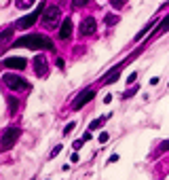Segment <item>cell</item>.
<instances>
[{
	"mask_svg": "<svg viewBox=\"0 0 169 180\" xmlns=\"http://www.w3.org/2000/svg\"><path fill=\"white\" fill-rule=\"evenodd\" d=\"M9 36H11V30H4V34H2V40H9Z\"/></svg>",
	"mask_w": 169,
	"mask_h": 180,
	"instance_id": "cell-25",
	"label": "cell"
},
{
	"mask_svg": "<svg viewBox=\"0 0 169 180\" xmlns=\"http://www.w3.org/2000/svg\"><path fill=\"white\" fill-rule=\"evenodd\" d=\"M106 119H108V117H99V119H93L91 123H89V129H97V127H102V125L106 123Z\"/></svg>",
	"mask_w": 169,
	"mask_h": 180,
	"instance_id": "cell-14",
	"label": "cell"
},
{
	"mask_svg": "<svg viewBox=\"0 0 169 180\" xmlns=\"http://www.w3.org/2000/svg\"><path fill=\"white\" fill-rule=\"evenodd\" d=\"M2 81H4V85L9 87V89H13V91H28L30 89V83L25 81V79H21V76H17V74H4L2 76Z\"/></svg>",
	"mask_w": 169,
	"mask_h": 180,
	"instance_id": "cell-4",
	"label": "cell"
},
{
	"mask_svg": "<svg viewBox=\"0 0 169 180\" xmlns=\"http://www.w3.org/2000/svg\"><path fill=\"white\" fill-rule=\"evenodd\" d=\"M61 148H63V146H55V148H53V151H51V159H53V157H57L61 153Z\"/></svg>",
	"mask_w": 169,
	"mask_h": 180,
	"instance_id": "cell-19",
	"label": "cell"
},
{
	"mask_svg": "<svg viewBox=\"0 0 169 180\" xmlns=\"http://www.w3.org/2000/svg\"><path fill=\"white\" fill-rule=\"evenodd\" d=\"M114 161H119V155L114 153V155H110V159H108V163H114Z\"/></svg>",
	"mask_w": 169,
	"mask_h": 180,
	"instance_id": "cell-24",
	"label": "cell"
},
{
	"mask_svg": "<svg viewBox=\"0 0 169 180\" xmlns=\"http://www.w3.org/2000/svg\"><path fill=\"white\" fill-rule=\"evenodd\" d=\"M142 49H144V47H140V49H137V51H135V53H131V55H129L127 60H123V61H119L116 66H112V68H110V70L106 72L104 76H102V81H99V83H102V85H110V83H114V81H116V79L121 76L123 68H125V66H127V64H129V61H131L133 57L137 55V53H142Z\"/></svg>",
	"mask_w": 169,
	"mask_h": 180,
	"instance_id": "cell-2",
	"label": "cell"
},
{
	"mask_svg": "<svg viewBox=\"0 0 169 180\" xmlns=\"http://www.w3.org/2000/svg\"><path fill=\"white\" fill-rule=\"evenodd\" d=\"M2 66L4 68H15V70H24L25 66H28V61L24 57H4L2 60Z\"/></svg>",
	"mask_w": 169,
	"mask_h": 180,
	"instance_id": "cell-8",
	"label": "cell"
},
{
	"mask_svg": "<svg viewBox=\"0 0 169 180\" xmlns=\"http://www.w3.org/2000/svg\"><path fill=\"white\" fill-rule=\"evenodd\" d=\"M13 47H21V49H47V51H53L55 45L53 40L45 34H25L21 38H17L13 43Z\"/></svg>",
	"mask_w": 169,
	"mask_h": 180,
	"instance_id": "cell-1",
	"label": "cell"
},
{
	"mask_svg": "<svg viewBox=\"0 0 169 180\" xmlns=\"http://www.w3.org/2000/svg\"><path fill=\"white\" fill-rule=\"evenodd\" d=\"M99 142L104 144V142H108V133L104 132V133H99Z\"/></svg>",
	"mask_w": 169,
	"mask_h": 180,
	"instance_id": "cell-22",
	"label": "cell"
},
{
	"mask_svg": "<svg viewBox=\"0 0 169 180\" xmlns=\"http://www.w3.org/2000/svg\"><path fill=\"white\" fill-rule=\"evenodd\" d=\"M47 70H49V66H47L45 55H36V57H34V74H36V76H45Z\"/></svg>",
	"mask_w": 169,
	"mask_h": 180,
	"instance_id": "cell-10",
	"label": "cell"
},
{
	"mask_svg": "<svg viewBox=\"0 0 169 180\" xmlns=\"http://www.w3.org/2000/svg\"><path fill=\"white\" fill-rule=\"evenodd\" d=\"M84 144V140H76V142L72 144V148H76V151H78V148H80V146H83Z\"/></svg>",
	"mask_w": 169,
	"mask_h": 180,
	"instance_id": "cell-21",
	"label": "cell"
},
{
	"mask_svg": "<svg viewBox=\"0 0 169 180\" xmlns=\"http://www.w3.org/2000/svg\"><path fill=\"white\" fill-rule=\"evenodd\" d=\"M167 30H169V15H165V17H163V19L158 21V25H157V32H154V34L150 36V38H154V36H161V34H165Z\"/></svg>",
	"mask_w": 169,
	"mask_h": 180,
	"instance_id": "cell-12",
	"label": "cell"
},
{
	"mask_svg": "<svg viewBox=\"0 0 169 180\" xmlns=\"http://www.w3.org/2000/svg\"><path fill=\"white\" fill-rule=\"evenodd\" d=\"M59 17H61V13L57 7H47L45 13H42V25L45 28H55L57 21H59Z\"/></svg>",
	"mask_w": 169,
	"mask_h": 180,
	"instance_id": "cell-6",
	"label": "cell"
},
{
	"mask_svg": "<svg viewBox=\"0 0 169 180\" xmlns=\"http://www.w3.org/2000/svg\"><path fill=\"white\" fill-rule=\"evenodd\" d=\"M45 9H47V4H45V2H40V4L36 7V11L30 13V15H25V17H21V19H17V24H15V25H17L19 30H28V28H32V25L40 19V15L45 13Z\"/></svg>",
	"mask_w": 169,
	"mask_h": 180,
	"instance_id": "cell-3",
	"label": "cell"
},
{
	"mask_svg": "<svg viewBox=\"0 0 169 180\" xmlns=\"http://www.w3.org/2000/svg\"><path fill=\"white\" fill-rule=\"evenodd\" d=\"M106 24H108V25L119 24V15H106Z\"/></svg>",
	"mask_w": 169,
	"mask_h": 180,
	"instance_id": "cell-16",
	"label": "cell"
},
{
	"mask_svg": "<svg viewBox=\"0 0 169 180\" xmlns=\"http://www.w3.org/2000/svg\"><path fill=\"white\" fill-rule=\"evenodd\" d=\"M95 97V89H87V91H80L78 97L72 102V110H80V108L87 104V102H91Z\"/></svg>",
	"mask_w": 169,
	"mask_h": 180,
	"instance_id": "cell-7",
	"label": "cell"
},
{
	"mask_svg": "<svg viewBox=\"0 0 169 180\" xmlns=\"http://www.w3.org/2000/svg\"><path fill=\"white\" fill-rule=\"evenodd\" d=\"M19 129L17 127H9V129H4L2 132V140H0V146H2V151H11L13 144L17 142V138H19Z\"/></svg>",
	"mask_w": 169,
	"mask_h": 180,
	"instance_id": "cell-5",
	"label": "cell"
},
{
	"mask_svg": "<svg viewBox=\"0 0 169 180\" xmlns=\"http://www.w3.org/2000/svg\"><path fill=\"white\" fill-rule=\"evenodd\" d=\"M6 102H9V112H17V108H19V102H17V97H6Z\"/></svg>",
	"mask_w": 169,
	"mask_h": 180,
	"instance_id": "cell-15",
	"label": "cell"
},
{
	"mask_svg": "<svg viewBox=\"0 0 169 180\" xmlns=\"http://www.w3.org/2000/svg\"><path fill=\"white\" fill-rule=\"evenodd\" d=\"M72 30H74L72 19H63V21H61V28H59V38L61 40H68V38L72 36Z\"/></svg>",
	"mask_w": 169,
	"mask_h": 180,
	"instance_id": "cell-11",
	"label": "cell"
},
{
	"mask_svg": "<svg viewBox=\"0 0 169 180\" xmlns=\"http://www.w3.org/2000/svg\"><path fill=\"white\" fill-rule=\"evenodd\" d=\"M135 81H137V72H133V74H129V81H127V83H129V85H133Z\"/></svg>",
	"mask_w": 169,
	"mask_h": 180,
	"instance_id": "cell-20",
	"label": "cell"
},
{
	"mask_svg": "<svg viewBox=\"0 0 169 180\" xmlns=\"http://www.w3.org/2000/svg\"><path fill=\"white\" fill-rule=\"evenodd\" d=\"M87 2H89V0H72V4L76 7V9H78V7H84Z\"/></svg>",
	"mask_w": 169,
	"mask_h": 180,
	"instance_id": "cell-18",
	"label": "cell"
},
{
	"mask_svg": "<svg viewBox=\"0 0 169 180\" xmlns=\"http://www.w3.org/2000/svg\"><path fill=\"white\" fill-rule=\"evenodd\" d=\"M70 161H72V163H76V161H78V153H74V155L70 157Z\"/></svg>",
	"mask_w": 169,
	"mask_h": 180,
	"instance_id": "cell-26",
	"label": "cell"
},
{
	"mask_svg": "<svg viewBox=\"0 0 169 180\" xmlns=\"http://www.w3.org/2000/svg\"><path fill=\"white\" fill-rule=\"evenodd\" d=\"M74 127H76V123H74V121H72V123H68V125H66V127H63V136H68V133L72 132Z\"/></svg>",
	"mask_w": 169,
	"mask_h": 180,
	"instance_id": "cell-17",
	"label": "cell"
},
{
	"mask_svg": "<svg viewBox=\"0 0 169 180\" xmlns=\"http://www.w3.org/2000/svg\"><path fill=\"white\" fill-rule=\"evenodd\" d=\"M34 4V0H15V7L19 9V11H25V9H30Z\"/></svg>",
	"mask_w": 169,
	"mask_h": 180,
	"instance_id": "cell-13",
	"label": "cell"
},
{
	"mask_svg": "<svg viewBox=\"0 0 169 180\" xmlns=\"http://www.w3.org/2000/svg\"><path fill=\"white\" fill-rule=\"evenodd\" d=\"M158 151H161V153H163V151H169V140H167V142H163V144H161V148H158Z\"/></svg>",
	"mask_w": 169,
	"mask_h": 180,
	"instance_id": "cell-23",
	"label": "cell"
},
{
	"mask_svg": "<svg viewBox=\"0 0 169 180\" xmlns=\"http://www.w3.org/2000/svg\"><path fill=\"white\" fill-rule=\"evenodd\" d=\"M95 30H97V21L93 19V17H84L83 24H80V34L83 36H91Z\"/></svg>",
	"mask_w": 169,
	"mask_h": 180,
	"instance_id": "cell-9",
	"label": "cell"
}]
</instances>
